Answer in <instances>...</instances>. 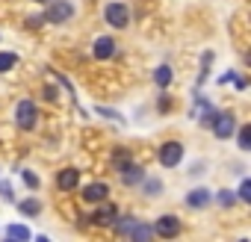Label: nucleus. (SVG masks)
<instances>
[{
	"instance_id": "obj_1",
	"label": "nucleus",
	"mask_w": 251,
	"mask_h": 242,
	"mask_svg": "<svg viewBox=\"0 0 251 242\" xmlns=\"http://www.w3.org/2000/svg\"><path fill=\"white\" fill-rule=\"evenodd\" d=\"M15 124L21 127V130H33L36 124H39V106L33 103V100H21L18 106H15Z\"/></svg>"
},
{
	"instance_id": "obj_2",
	"label": "nucleus",
	"mask_w": 251,
	"mask_h": 242,
	"mask_svg": "<svg viewBox=\"0 0 251 242\" xmlns=\"http://www.w3.org/2000/svg\"><path fill=\"white\" fill-rule=\"evenodd\" d=\"M48 12H45V21H50V24H65V21H71V15H74V6L68 3V0H48Z\"/></svg>"
},
{
	"instance_id": "obj_3",
	"label": "nucleus",
	"mask_w": 251,
	"mask_h": 242,
	"mask_svg": "<svg viewBox=\"0 0 251 242\" xmlns=\"http://www.w3.org/2000/svg\"><path fill=\"white\" fill-rule=\"evenodd\" d=\"M103 18H106V24H109V27L124 30V27L130 24V9L124 6V3H109V6L103 9Z\"/></svg>"
},
{
	"instance_id": "obj_4",
	"label": "nucleus",
	"mask_w": 251,
	"mask_h": 242,
	"mask_svg": "<svg viewBox=\"0 0 251 242\" xmlns=\"http://www.w3.org/2000/svg\"><path fill=\"white\" fill-rule=\"evenodd\" d=\"M157 157H160V166L175 169V166H180V160H183V145H180V142H163L160 151H157Z\"/></svg>"
},
{
	"instance_id": "obj_5",
	"label": "nucleus",
	"mask_w": 251,
	"mask_h": 242,
	"mask_svg": "<svg viewBox=\"0 0 251 242\" xmlns=\"http://www.w3.org/2000/svg\"><path fill=\"white\" fill-rule=\"evenodd\" d=\"M233 127H236V118H233V112L230 109H225V112H219L216 115V121H213V136L216 139H230L233 136Z\"/></svg>"
},
{
	"instance_id": "obj_6",
	"label": "nucleus",
	"mask_w": 251,
	"mask_h": 242,
	"mask_svg": "<svg viewBox=\"0 0 251 242\" xmlns=\"http://www.w3.org/2000/svg\"><path fill=\"white\" fill-rule=\"evenodd\" d=\"M154 233L163 236V239L177 236V233H180V218H177V216H160L157 224H154Z\"/></svg>"
},
{
	"instance_id": "obj_7",
	"label": "nucleus",
	"mask_w": 251,
	"mask_h": 242,
	"mask_svg": "<svg viewBox=\"0 0 251 242\" xmlns=\"http://www.w3.org/2000/svg\"><path fill=\"white\" fill-rule=\"evenodd\" d=\"M106 195H109V186L106 183H89L83 189V201L86 204H100V201H106Z\"/></svg>"
},
{
	"instance_id": "obj_8",
	"label": "nucleus",
	"mask_w": 251,
	"mask_h": 242,
	"mask_svg": "<svg viewBox=\"0 0 251 242\" xmlns=\"http://www.w3.org/2000/svg\"><path fill=\"white\" fill-rule=\"evenodd\" d=\"M100 204H103V201H100ZM115 216H118V207H115V204H103V207L92 216V221L100 224V227H109V224L115 221Z\"/></svg>"
},
{
	"instance_id": "obj_9",
	"label": "nucleus",
	"mask_w": 251,
	"mask_h": 242,
	"mask_svg": "<svg viewBox=\"0 0 251 242\" xmlns=\"http://www.w3.org/2000/svg\"><path fill=\"white\" fill-rule=\"evenodd\" d=\"M142 177H145V171H142V166H136V163H127V166L121 169L124 186H136V183H142Z\"/></svg>"
},
{
	"instance_id": "obj_10",
	"label": "nucleus",
	"mask_w": 251,
	"mask_h": 242,
	"mask_svg": "<svg viewBox=\"0 0 251 242\" xmlns=\"http://www.w3.org/2000/svg\"><path fill=\"white\" fill-rule=\"evenodd\" d=\"M77 183H80V171L77 169H62L59 174H56V186L59 189H77Z\"/></svg>"
},
{
	"instance_id": "obj_11",
	"label": "nucleus",
	"mask_w": 251,
	"mask_h": 242,
	"mask_svg": "<svg viewBox=\"0 0 251 242\" xmlns=\"http://www.w3.org/2000/svg\"><path fill=\"white\" fill-rule=\"evenodd\" d=\"M210 201H213L210 189H192V192L186 195V204H189L192 210H204V207H207Z\"/></svg>"
},
{
	"instance_id": "obj_12",
	"label": "nucleus",
	"mask_w": 251,
	"mask_h": 242,
	"mask_svg": "<svg viewBox=\"0 0 251 242\" xmlns=\"http://www.w3.org/2000/svg\"><path fill=\"white\" fill-rule=\"evenodd\" d=\"M92 53H95L98 59H109V56L115 53V42H112L109 36H100V39L95 42V48H92Z\"/></svg>"
},
{
	"instance_id": "obj_13",
	"label": "nucleus",
	"mask_w": 251,
	"mask_h": 242,
	"mask_svg": "<svg viewBox=\"0 0 251 242\" xmlns=\"http://www.w3.org/2000/svg\"><path fill=\"white\" fill-rule=\"evenodd\" d=\"M127 236H130V239H136V242H145V239H151V236H154V227H148V224H139V221H136V224L127 230Z\"/></svg>"
},
{
	"instance_id": "obj_14",
	"label": "nucleus",
	"mask_w": 251,
	"mask_h": 242,
	"mask_svg": "<svg viewBox=\"0 0 251 242\" xmlns=\"http://www.w3.org/2000/svg\"><path fill=\"white\" fill-rule=\"evenodd\" d=\"M6 236L9 239H18V242H27L30 239V227L27 224H9L6 227Z\"/></svg>"
},
{
	"instance_id": "obj_15",
	"label": "nucleus",
	"mask_w": 251,
	"mask_h": 242,
	"mask_svg": "<svg viewBox=\"0 0 251 242\" xmlns=\"http://www.w3.org/2000/svg\"><path fill=\"white\" fill-rule=\"evenodd\" d=\"M15 62H18V53H12V50H0V74H6L9 68H15Z\"/></svg>"
},
{
	"instance_id": "obj_16",
	"label": "nucleus",
	"mask_w": 251,
	"mask_h": 242,
	"mask_svg": "<svg viewBox=\"0 0 251 242\" xmlns=\"http://www.w3.org/2000/svg\"><path fill=\"white\" fill-rule=\"evenodd\" d=\"M154 83H157L160 89H166V86L172 83V68H169V65H160V68L154 71Z\"/></svg>"
},
{
	"instance_id": "obj_17",
	"label": "nucleus",
	"mask_w": 251,
	"mask_h": 242,
	"mask_svg": "<svg viewBox=\"0 0 251 242\" xmlns=\"http://www.w3.org/2000/svg\"><path fill=\"white\" fill-rule=\"evenodd\" d=\"M18 210H21L24 216H39V213H42V204H39L36 198H24V201L18 204Z\"/></svg>"
},
{
	"instance_id": "obj_18",
	"label": "nucleus",
	"mask_w": 251,
	"mask_h": 242,
	"mask_svg": "<svg viewBox=\"0 0 251 242\" xmlns=\"http://www.w3.org/2000/svg\"><path fill=\"white\" fill-rule=\"evenodd\" d=\"M136 221H139V218H133V216H121V218L115 216V221H112V227H115L118 233H127V230H130V227H133Z\"/></svg>"
},
{
	"instance_id": "obj_19",
	"label": "nucleus",
	"mask_w": 251,
	"mask_h": 242,
	"mask_svg": "<svg viewBox=\"0 0 251 242\" xmlns=\"http://www.w3.org/2000/svg\"><path fill=\"white\" fill-rule=\"evenodd\" d=\"M142 189H145V195H160V192H163V180H157V177H142Z\"/></svg>"
},
{
	"instance_id": "obj_20",
	"label": "nucleus",
	"mask_w": 251,
	"mask_h": 242,
	"mask_svg": "<svg viewBox=\"0 0 251 242\" xmlns=\"http://www.w3.org/2000/svg\"><path fill=\"white\" fill-rule=\"evenodd\" d=\"M127 163H133V157H130L127 151H115V154H112V169H115V171H121Z\"/></svg>"
},
{
	"instance_id": "obj_21",
	"label": "nucleus",
	"mask_w": 251,
	"mask_h": 242,
	"mask_svg": "<svg viewBox=\"0 0 251 242\" xmlns=\"http://www.w3.org/2000/svg\"><path fill=\"white\" fill-rule=\"evenodd\" d=\"M239 151H251V127L248 124H242V130H239Z\"/></svg>"
},
{
	"instance_id": "obj_22",
	"label": "nucleus",
	"mask_w": 251,
	"mask_h": 242,
	"mask_svg": "<svg viewBox=\"0 0 251 242\" xmlns=\"http://www.w3.org/2000/svg\"><path fill=\"white\" fill-rule=\"evenodd\" d=\"M216 201H219L222 207H233V204H236V192H227V189H222V192L216 195Z\"/></svg>"
},
{
	"instance_id": "obj_23",
	"label": "nucleus",
	"mask_w": 251,
	"mask_h": 242,
	"mask_svg": "<svg viewBox=\"0 0 251 242\" xmlns=\"http://www.w3.org/2000/svg\"><path fill=\"white\" fill-rule=\"evenodd\" d=\"M236 198H239V201H245V204L251 201V180H242V183H239V192H236Z\"/></svg>"
},
{
	"instance_id": "obj_24",
	"label": "nucleus",
	"mask_w": 251,
	"mask_h": 242,
	"mask_svg": "<svg viewBox=\"0 0 251 242\" xmlns=\"http://www.w3.org/2000/svg\"><path fill=\"white\" fill-rule=\"evenodd\" d=\"M24 183H27L30 189H39V177H36L33 171H24Z\"/></svg>"
},
{
	"instance_id": "obj_25",
	"label": "nucleus",
	"mask_w": 251,
	"mask_h": 242,
	"mask_svg": "<svg viewBox=\"0 0 251 242\" xmlns=\"http://www.w3.org/2000/svg\"><path fill=\"white\" fill-rule=\"evenodd\" d=\"M98 112H100V115H103V118H115V121H124V118H121V115H118V112H115V109H106V106H100V109H98Z\"/></svg>"
},
{
	"instance_id": "obj_26",
	"label": "nucleus",
	"mask_w": 251,
	"mask_h": 242,
	"mask_svg": "<svg viewBox=\"0 0 251 242\" xmlns=\"http://www.w3.org/2000/svg\"><path fill=\"white\" fill-rule=\"evenodd\" d=\"M42 24H45V15H39V18H36V15L27 18V27H42Z\"/></svg>"
},
{
	"instance_id": "obj_27",
	"label": "nucleus",
	"mask_w": 251,
	"mask_h": 242,
	"mask_svg": "<svg viewBox=\"0 0 251 242\" xmlns=\"http://www.w3.org/2000/svg\"><path fill=\"white\" fill-rule=\"evenodd\" d=\"M233 77H236V71H225V74H222V77H219V83H222V86H225V83H230V80H233Z\"/></svg>"
},
{
	"instance_id": "obj_28",
	"label": "nucleus",
	"mask_w": 251,
	"mask_h": 242,
	"mask_svg": "<svg viewBox=\"0 0 251 242\" xmlns=\"http://www.w3.org/2000/svg\"><path fill=\"white\" fill-rule=\"evenodd\" d=\"M169 100H172V97H166V95L160 97V109H163V112H169V109H172V103H169Z\"/></svg>"
},
{
	"instance_id": "obj_29",
	"label": "nucleus",
	"mask_w": 251,
	"mask_h": 242,
	"mask_svg": "<svg viewBox=\"0 0 251 242\" xmlns=\"http://www.w3.org/2000/svg\"><path fill=\"white\" fill-rule=\"evenodd\" d=\"M45 97H48V100H56V89H53V86H48V89H45Z\"/></svg>"
},
{
	"instance_id": "obj_30",
	"label": "nucleus",
	"mask_w": 251,
	"mask_h": 242,
	"mask_svg": "<svg viewBox=\"0 0 251 242\" xmlns=\"http://www.w3.org/2000/svg\"><path fill=\"white\" fill-rule=\"evenodd\" d=\"M36 3H48V0H36Z\"/></svg>"
}]
</instances>
